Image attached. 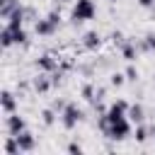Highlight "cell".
<instances>
[{"instance_id": "1", "label": "cell", "mask_w": 155, "mask_h": 155, "mask_svg": "<svg viewBox=\"0 0 155 155\" xmlns=\"http://www.w3.org/2000/svg\"><path fill=\"white\" fill-rule=\"evenodd\" d=\"M97 128H99V133H102L104 138L124 140V138H128V136H131V131H133V121H131L128 116L109 119V116H107V111H104V114H99V119H97Z\"/></svg>"}, {"instance_id": "2", "label": "cell", "mask_w": 155, "mask_h": 155, "mask_svg": "<svg viewBox=\"0 0 155 155\" xmlns=\"http://www.w3.org/2000/svg\"><path fill=\"white\" fill-rule=\"evenodd\" d=\"M94 15H97V5H94V0H75V2H73V12H70L73 24L90 22V19H94Z\"/></svg>"}, {"instance_id": "3", "label": "cell", "mask_w": 155, "mask_h": 155, "mask_svg": "<svg viewBox=\"0 0 155 155\" xmlns=\"http://www.w3.org/2000/svg\"><path fill=\"white\" fill-rule=\"evenodd\" d=\"M58 24H61V12L53 10L46 17H41V19L34 22V31H36V36H53L58 31Z\"/></svg>"}, {"instance_id": "4", "label": "cell", "mask_w": 155, "mask_h": 155, "mask_svg": "<svg viewBox=\"0 0 155 155\" xmlns=\"http://www.w3.org/2000/svg\"><path fill=\"white\" fill-rule=\"evenodd\" d=\"M82 116H85V111H82L75 102H68V104L63 107V111H61V126H63L65 131H73V128L82 121Z\"/></svg>"}, {"instance_id": "5", "label": "cell", "mask_w": 155, "mask_h": 155, "mask_svg": "<svg viewBox=\"0 0 155 155\" xmlns=\"http://www.w3.org/2000/svg\"><path fill=\"white\" fill-rule=\"evenodd\" d=\"M51 87H56L51 73H41V70H39V75L31 80V90H34L36 94H46V92H51Z\"/></svg>"}, {"instance_id": "6", "label": "cell", "mask_w": 155, "mask_h": 155, "mask_svg": "<svg viewBox=\"0 0 155 155\" xmlns=\"http://www.w3.org/2000/svg\"><path fill=\"white\" fill-rule=\"evenodd\" d=\"M5 128H7L10 136H17V133H22L27 128V121H24V116H19V111L5 114Z\"/></svg>"}, {"instance_id": "7", "label": "cell", "mask_w": 155, "mask_h": 155, "mask_svg": "<svg viewBox=\"0 0 155 155\" xmlns=\"http://www.w3.org/2000/svg\"><path fill=\"white\" fill-rule=\"evenodd\" d=\"M119 51H121V58H124V61H128V63H133V61L138 58V53H140V48H138V41H136V39H124V44L119 46Z\"/></svg>"}, {"instance_id": "8", "label": "cell", "mask_w": 155, "mask_h": 155, "mask_svg": "<svg viewBox=\"0 0 155 155\" xmlns=\"http://www.w3.org/2000/svg\"><path fill=\"white\" fill-rule=\"evenodd\" d=\"M15 138H17V143H19V150H22V153H31V150L36 148V136H34L29 128H24L22 133H17Z\"/></svg>"}, {"instance_id": "9", "label": "cell", "mask_w": 155, "mask_h": 155, "mask_svg": "<svg viewBox=\"0 0 155 155\" xmlns=\"http://www.w3.org/2000/svg\"><path fill=\"white\" fill-rule=\"evenodd\" d=\"M36 68L41 73H53V70H58V58L51 56V53H41L36 58Z\"/></svg>"}, {"instance_id": "10", "label": "cell", "mask_w": 155, "mask_h": 155, "mask_svg": "<svg viewBox=\"0 0 155 155\" xmlns=\"http://www.w3.org/2000/svg\"><path fill=\"white\" fill-rule=\"evenodd\" d=\"M0 109H2V114H15L17 111V97L10 90L0 92Z\"/></svg>"}, {"instance_id": "11", "label": "cell", "mask_w": 155, "mask_h": 155, "mask_svg": "<svg viewBox=\"0 0 155 155\" xmlns=\"http://www.w3.org/2000/svg\"><path fill=\"white\" fill-rule=\"evenodd\" d=\"M128 102L126 99H116V102H111L109 107H107V116L109 119H119V116H128Z\"/></svg>"}, {"instance_id": "12", "label": "cell", "mask_w": 155, "mask_h": 155, "mask_svg": "<svg viewBox=\"0 0 155 155\" xmlns=\"http://www.w3.org/2000/svg\"><path fill=\"white\" fill-rule=\"evenodd\" d=\"M82 46L87 51H99L102 48V34L99 31H85L82 34Z\"/></svg>"}, {"instance_id": "13", "label": "cell", "mask_w": 155, "mask_h": 155, "mask_svg": "<svg viewBox=\"0 0 155 155\" xmlns=\"http://www.w3.org/2000/svg\"><path fill=\"white\" fill-rule=\"evenodd\" d=\"M128 119L133 121V124H143L145 121V109H143V104H131L128 107Z\"/></svg>"}, {"instance_id": "14", "label": "cell", "mask_w": 155, "mask_h": 155, "mask_svg": "<svg viewBox=\"0 0 155 155\" xmlns=\"http://www.w3.org/2000/svg\"><path fill=\"white\" fill-rule=\"evenodd\" d=\"M138 48H140V53H153V51H155V34L148 31V34L138 41Z\"/></svg>"}, {"instance_id": "15", "label": "cell", "mask_w": 155, "mask_h": 155, "mask_svg": "<svg viewBox=\"0 0 155 155\" xmlns=\"http://www.w3.org/2000/svg\"><path fill=\"white\" fill-rule=\"evenodd\" d=\"M56 119H61V116H58V111H56L53 107H48V109H41V124H44L46 128H51V126L56 124Z\"/></svg>"}, {"instance_id": "16", "label": "cell", "mask_w": 155, "mask_h": 155, "mask_svg": "<svg viewBox=\"0 0 155 155\" xmlns=\"http://www.w3.org/2000/svg\"><path fill=\"white\" fill-rule=\"evenodd\" d=\"M0 44H2V48H10V46L15 44V34H12V29H10L7 24L0 29Z\"/></svg>"}, {"instance_id": "17", "label": "cell", "mask_w": 155, "mask_h": 155, "mask_svg": "<svg viewBox=\"0 0 155 155\" xmlns=\"http://www.w3.org/2000/svg\"><path fill=\"white\" fill-rule=\"evenodd\" d=\"M17 7H19V2H17V0H2V5H0V17H2V19H7Z\"/></svg>"}, {"instance_id": "18", "label": "cell", "mask_w": 155, "mask_h": 155, "mask_svg": "<svg viewBox=\"0 0 155 155\" xmlns=\"http://www.w3.org/2000/svg\"><path fill=\"white\" fill-rule=\"evenodd\" d=\"M22 150H19V143H17V138L15 136H7V140H5V155H19Z\"/></svg>"}, {"instance_id": "19", "label": "cell", "mask_w": 155, "mask_h": 155, "mask_svg": "<svg viewBox=\"0 0 155 155\" xmlns=\"http://www.w3.org/2000/svg\"><path fill=\"white\" fill-rule=\"evenodd\" d=\"M80 94H82V99H87V102H94L97 87H94L92 82H87V85H82V87H80Z\"/></svg>"}, {"instance_id": "20", "label": "cell", "mask_w": 155, "mask_h": 155, "mask_svg": "<svg viewBox=\"0 0 155 155\" xmlns=\"http://www.w3.org/2000/svg\"><path fill=\"white\" fill-rule=\"evenodd\" d=\"M148 136H150V128H148L145 124H136V140H138V143H145Z\"/></svg>"}, {"instance_id": "21", "label": "cell", "mask_w": 155, "mask_h": 155, "mask_svg": "<svg viewBox=\"0 0 155 155\" xmlns=\"http://www.w3.org/2000/svg\"><path fill=\"white\" fill-rule=\"evenodd\" d=\"M126 82V73H119V70H114L111 75H109V85L111 87H121Z\"/></svg>"}, {"instance_id": "22", "label": "cell", "mask_w": 155, "mask_h": 155, "mask_svg": "<svg viewBox=\"0 0 155 155\" xmlns=\"http://www.w3.org/2000/svg\"><path fill=\"white\" fill-rule=\"evenodd\" d=\"M12 34H15V44H22V46H27V44H29V34H27V29H24V27H22V29H15Z\"/></svg>"}, {"instance_id": "23", "label": "cell", "mask_w": 155, "mask_h": 155, "mask_svg": "<svg viewBox=\"0 0 155 155\" xmlns=\"http://www.w3.org/2000/svg\"><path fill=\"white\" fill-rule=\"evenodd\" d=\"M124 73H126V80H128V82H136V80H138V68H136L133 63H128Z\"/></svg>"}, {"instance_id": "24", "label": "cell", "mask_w": 155, "mask_h": 155, "mask_svg": "<svg viewBox=\"0 0 155 155\" xmlns=\"http://www.w3.org/2000/svg\"><path fill=\"white\" fill-rule=\"evenodd\" d=\"M124 39H126V36H124V31H119V29H116V31H111V41H114L116 46H121V44H124Z\"/></svg>"}, {"instance_id": "25", "label": "cell", "mask_w": 155, "mask_h": 155, "mask_svg": "<svg viewBox=\"0 0 155 155\" xmlns=\"http://www.w3.org/2000/svg\"><path fill=\"white\" fill-rule=\"evenodd\" d=\"M65 150H68V153H82V145H80L78 140H73V143H68Z\"/></svg>"}, {"instance_id": "26", "label": "cell", "mask_w": 155, "mask_h": 155, "mask_svg": "<svg viewBox=\"0 0 155 155\" xmlns=\"http://www.w3.org/2000/svg\"><path fill=\"white\" fill-rule=\"evenodd\" d=\"M138 5H140V7H153L155 0H138Z\"/></svg>"}, {"instance_id": "27", "label": "cell", "mask_w": 155, "mask_h": 155, "mask_svg": "<svg viewBox=\"0 0 155 155\" xmlns=\"http://www.w3.org/2000/svg\"><path fill=\"white\" fill-rule=\"evenodd\" d=\"M61 2H75V0H61Z\"/></svg>"}, {"instance_id": "28", "label": "cell", "mask_w": 155, "mask_h": 155, "mask_svg": "<svg viewBox=\"0 0 155 155\" xmlns=\"http://www.w3.org/2000/svg\"><path fill=\"white\" fill-rule=\"evenodd\" d=\"M153 136H155V126H153Z\"/></svg>"}]
</instances>
